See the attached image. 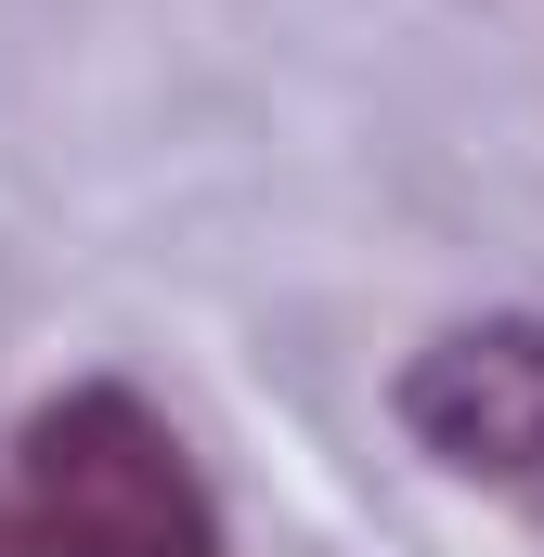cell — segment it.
<instances>
[{"label":"cell","mask_w":544,"mask_h":557,"mask_svg":"<svg viewBox=\"0 0 544 557\" xmlns=\"http://www.w3.org/2000/svg\"><path fill=\"white\" fill-rule=\"evenodd\" d=\"M403 428L428 441V467L544 506V311H480V324H441L403 363Z\"/></svg>","instance_id":"2"},{"label":"cell","mask_w":544,"mask_h":557,"mask_svg":"<svg viewBox=\"0 0 544 557\" xmlns=\"http://www.w3.org/2000/svg\"><path fill=\"white\" fill-rule=\"evenodd\" d=\"M0 557H39V545H26V506H0Z\"/></svg>","instance_id":"3"},{"label":"cell","mask_w":544,"mask_h":557,"mask_svg":"<svg viewBox=\"0 0 544 557\" xmlns=\"http://www.w3.org/2000/svg\"><path fill=\"white\" fill-rule=\"evenodd\" d=\"M13 506H26L39 557H221V506H208L182 428L143 389H118V376H91V389L26 416Z\"/></svg>","instance_id":"1"}]
</instances>
